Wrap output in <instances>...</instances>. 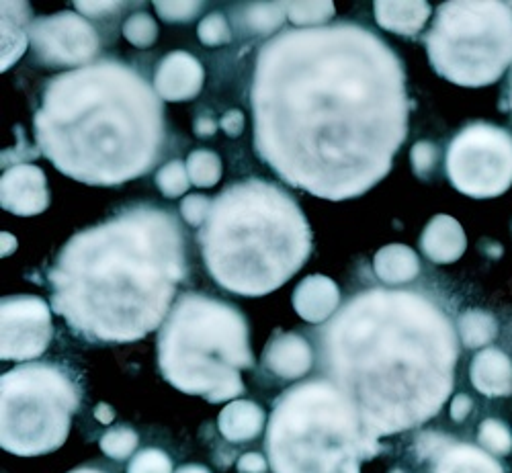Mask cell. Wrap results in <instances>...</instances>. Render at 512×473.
Segmentation results:
<instances>
[{
    "instance_id": "obj_1",
    "label": "cell",
    "mask_w": 512,
    "mask_h": 473,
    "mask_svg": "<svg viewBox=\"0 0 512 473\" xmlns=\"http://www.w3.org/2000/svg\"><path fill=\"white\" fill-rule=\"evenodd\" d=\"M250 107L259 158L326 201L375 187L408 136L404 66L355 23L271 37L256 58Z\"/></svg>"
},
{
    "instance_id": "obj_2",
    "label": "cell",
    "mask_w": 512,
    "mask_h": 473,
    "mask_svg": "<svg viewBox=\"0 0 512 473\" xmlns=\"http://www.w3.org/2000/svg\"><path fill=\"white\" fill-rule=\"evenodd\" d=\"M320 365L379 437L437 416L451 396L459 342L453 322L418 291L367 289L318 334Z\"/></svg>"
},
{
    "instance_id": "obj_3",
    "label": "cell",
    "mask_w": 512,
    "mask_h": 473,
    "mask_svg": "<svg viewBox=\"0 0 512 473\" xmlns=\"http://www.w3.org/2000/svg\"><path fill=\"white\" fill-rule=\"evenodd\" d=\"M185 277L183 230L152 205L74 234L48 271L54 312L91 342H134L156 330Z\"/></svg>"
},
{
    "instance_id": "obj_4",
    "label": "cell",
    "mask_w": 512,
    "mask_h": 473,
    "mask_svg": "<svg viewBox=\"0 0 512 473\" xmlns=\"http://www.w3.org/2000/svg\"><path fill=\"white\" fill-rule=\"evenodd\" d=\"M33 125L39 152L62 175L95 187H115L146 175L164 144L158 93L117 60L54 76Z\"/></svg>"
},
{
    "instance_id": "obj_5",
    "label": "cell",
    "mask_w": 512,
    "mask_h": 473,
    "mask_svg": "<svg viewBox=\"0 0 512 473\" xmlns=\"http://www.w3.org/2000/svg\"><path fill=\"white\" fill-rule=\"evenodd\" d=\"M197 240L211 279L244 297L279 289L312 252V230L302 207L265 179L224 189L213 199Z\"/></svg>"
},
{
    "instance_id": "obj_6",
    "label": "cell",
    "mask_w": 512,
    "mask_h": 473,
    "mask_svg": "<svg viewBox=\"0 0 512 473\" xmlns=\"http://www.w3.org/2000/svg\"><path fill=\"white\" fill-rule=\"evenodd\" d=\"M273 473H361L379 439L332 381L310 379L283 392L265 439Z\"/></svg>"
},
{
    "instance_id": "obj_7",
    "label": "cell",
    "mask_w": 512,
    "mask_h": 473,
    "mask_svg": "<svg viewBox=\"0 0 512 473\" xmlns=\"http://www.w3.org/2000/svg\"><path fill=\"white\" fill-rule=\"evenodd\" d=\"M158 367L175 390L209 404L244 394L240 371L254 369L240 310L203 293H183L158 334Z\"/></svg>"
},
{
    "instance_id": "obj_8",
    "label": "cell",
    "mask_w": 512,
    "mask_h": 473,
    "mask_svg": "<svg viewBox=\"0 0 512 473\" xmlns=\"http://www.w3.org/2000/svg\"><path fill=\"white\" fill-rule=\"evenodd\" d=\"M424 46L441 78L467 89L490 86L512 62V3H445Z\"/></svg>"
},
{
    "instance_id": "obj_9",
    "label": "cell",
    "mask_w": 512,
    "mask_h": 473,
    "mask_svg": "<svg viewBox=\"0 0 512 473\" xmlns=\"http://www.w3.org/2000/svg\"><path fill=\"white\" fill-rule=\"evenodd\" d=\"M78 406V385L62 367L19 365L0 377V445L19 457L56 451Z\"/></svg>"
},
{
    "instance_id": "obj_10",
    "label": "cell",
    "mask_w": 512,
    "mask_h": 473,
    "mask_svg": "<svg viewBox=\"0 0 512 473\" xmlns=\"http://www.w3.org/2000/svg\"><path fill=\"white\" fill-rule=\"evenodd\" d=\"M447 179L474 199H492L512 185V136L504 127L476 121L463 127L447 148Z\"/></svg>"
},
{
    "instance_id": "obj_11",
    "label": "cell",
    "mask_w": 512,
    "mask_h": 473,
    "mask_svg": "<svg viewBox=\"0 0 512 473\" xmlns=\"http://www.w3.org/2000/svg\"><path fill=\"white\" fill-rule=\"evenodd\" d=\"M29 41L35 60L46 68L82 66L91 62L101 48L97 29L72 11L31 21Z\"/></svg>"
},
{
    "instance_id": "obj_12",
    "label": "cell",
    "mask_w": 512,
    "mask_h": 473,
    "mask_svg": "<svg viewBox=\"0 0 512 473\" xmlns=\"http://www.w3.org/2000/svg\"><path fill=\"white\" fill-rule=\"evenodd\" d=\"M54 334L48 304L35 295L0 301V359L31 361L44 355Z\"/></svg>"
},
{
    "instance_id": "obj_13",
    "label": "cell",
    "mask_w": 512,
    "mask_h": 473,
    "mask_svg": "<svg viewBox=\"0 0 512 473\" xmlns=\"http://www.w3.org/2000/svg\"><path fill=\"white\" fill-rule=\"evenodd\" d=\"M420 457L435 461L433 473H504L502 465L484 449L457 443L439 433H424L416 441Z\"/></svg>"
},
{
    "instance_id": "obj_14",
    "label": "cell",
    "mask_w": 512,
    "mask_h": 473,
    "mask_svg": "<svg viewBox=\"0 0 512 473\" xmlns=\"http://www.w3.org/2000/svg\"><path fill=\"white\" fill-rule=\"evenodd\" d=\"M0 205L3 209L31 218L50 207V191L44 170L33 164H17L5 170L0 179Z\"/></svg>"
},
{
    "instance_id": "obj_15",
    "label": "cell",
    "mask_w": 512,
    "mask_h": 473,
    "mask_svg": "<svg viewBox=\"0 0 512 473\" xmlns=\"http://www.w3.org/2000/svg\"><path fill=\"white\" fill-rule=\"evenodd\" d=\"M205 70L201 62L187 52L166 54L154 72V91L166 103L191 101L201 93Z\"/></svg>"
},
{
    "instance_id": "obj_16",
    "label": "cell",
    "mask_w": 512,
    "mask_h": 473,
    "mask_svg": "<svg viewBox=\"0 0 512 473\" xmlns=\"http://www.w3.org/2000/svg\"><path fill=\"white\" fill-rule=\"evenodd\" d=\"M263 365L275 377L293 381L310 373L314 365V351L310 347V342L300 334H277L267 344V349L263 353Z\"/></svg>"
},
{
    "instance_id": "obj_17",
    "label": "cell",
    "mask_w": 512,
    "mask_h": 473,
    "mask_svg": "<svg viewBox=\"0 0 512 473\" xmlns=\"http://www.w3.org/2000/svg\"><path fill=\"white\" fill-rule=\"evenodd\" d=\"M293 310L310 324L326 322L340 306L338 285L324 275H310L293 291Z\"/></svg>"
},
{
    "instance_id": "obj_18",
    "label": "cell",
    "mask_w": 512,
    "mask_h": 473,
    "mask_svg": "<svg viewBox=\"0 0 512 473\" xmlns=\"http://www.w3.org/2000/svg\"><path fill=\"white\" fill-rule=\"evenodd\" d=\"M420 248L429 261L437 265H451L463 256L467 248V238L455 218H451V215H437L424 228Z\"/></svg>"
},
{
    "instance_id": "obj_19",
    "label": "cell",
    "mask_w": 512,
    "mask_h": 473,
    "mask_svg": "<svg viewBox=\"0 0 512 473\" xmlns=\"http://www.w3.org/2000/svg\"><path fill=\"white\" fill-rule=\"evenodd\" d=\"M469 377L476 390L488 398L512 394V361L500 349H484L472 361Z\"/></svg>"
},
{
    "instance_id": "obj_20",
    "label": "cell",
    "mask_w": 512,
    "mask_h": 473,
    "mask_svg": "<svg viewBox=\"0 0 512 473\" xmlns=\"http://www.w3.org/2000/svg\"><path fill=\"white\" fill-rule=\"evenodd\" d=\"M433 9L424 0L418 3H392V0H377L373 5L375 21L381 29L404 37H416L429 21Z\"/></svg>"
},
{
    "instance_id": "obj_21",
    "label": "cell",
    "mask_w": 512,
    "mask_h": 473,
    "mask_svg": "<svg viewBox=\"0 0 512 473\" xmlns=\"http://www.w3.org/2000/svg\"><path fill=\"white\" fill-rule=\"evenodd\" d=\"M265 420V410L259 404L250 400H236L222 410L218 418V428L226 441L246 443L263 433Z\"/></svg>"
},
{
    "instance_id": "obj_22",
    "label": "cell",
    "mask_w": 512,
    "mask_h": 473,
    "mask_svg": "<svg viewBox=\"0 0 512 473\" xmlns=\"http://www.w3.org/2000/svg\"><path fill=\"white\" fill-rule=\"evenodd\" d=\"M373 271L377 279L386 285L410 283L420 273V258L410 246L388 244L377 250L373 258Z\"/></svg>"
},
{
    "instance_id": "obj_23",
    "label": "cell",
    "mask_w": 512,
    "mask_h": 473,
    "mask_svg": "<svg viewBox=\"0 0 512 473\" xmlns=\"http://www.w3.org/2000/svg\"><path fill=\"white\" fill-rule=\"evenodd\" d=\"M3 64L0 70L7 72L27 50L29 41V3H3Z\"/></svg>"
},
{
    "instance_id": "obj_24",
    "label": "cell",
    "mask_w": 512,
    "mask_h": 473,
    "mask_svg": "<svg viewBox=\"0 0 512 473\" xmlns=\"http://www.w3.org/2000/svg\"><path fill=\"white\" fill-rule=\"evenodd\" d=\"M287 19L285 3H250L236 9V27L244 35H273Z\"/></svg>"
},
{
    "instance_id": "obj_25",
    "label": "cell",
    "mask_w": 512,
    "mask_h": 473,
    "mask_svg": "<svg viewBox=\"0 0 512 473\" xmlns=\"http://www.w3.org/2000/svg\"><path fill=\"white\" fill-rule=\"evenodd\" d=\"M459 336L467 349H480L492 342L498 334V324L494 316L482 310H467L459 316Z\"/></svg>"
},
{
    "instance_id": "obj_26",
    "label": "cell",
    "mask_w": 512,
    "mask_h": 473,
    "mask_svg": "<svg viewBox=\"0 0 512 473\" xmlns=\"http://www.w3.org/2000/svg\"><path fill=\"white\" fill-rule=\"evenodd\" d=\"M187 172L195 187L211 189L222 181L224 164L222 158L211 150H195L187 158Z\"/></svg>"
},
{
    "instance_id": "obj_27",
    "label": "cell",
    "mask_w": 512,
    "mask_h": 473,
    "mask_svg": "<svg viewBox=\"0 0 512 473\" xmlns=\"http://www.w3.org/2000/svg\"><path fill=\"white\" fill-rule=\"evenodd\" d=\"M287 19L295 27H322L326 21L334 17V3L324 0V3H285Z\"/></svg>"
},
{
    "instance_id": "obj_28",
    "label": "cell",
    "mask_w": 512,
    "mask_h": 473,
    "mask_svg": "<svg viewBox=\"0 0 512 473\" xmlns=\"http://www.w3.org/2000/svg\"><path fill=\"white\" fill-rule=\"evenodd\" d=\"M191 179L187 172V162L181 160H170L166 162L158 172H156V187L158 191L168 197V199H177L185 195L191 187Z\"/></svg>"
},
{
    "instance_id": "obj_29",
    "label": "cell",
    "mask_w": 512,
    "mask_h": 473,
    "mask_svg": "<svg viewBox=\"0 0 512 473\" xmlns=\"http://www.w3.org/2000/svg\"><path fill=\"white\" fill-rule=\"evenodd\" d=\"M138 443H140V437L136 435V430L127 426H117L107 430V433L101 437L99 445L107 457L115 461H123L138 449Z\"/></svg>"
},
{
    "instance_id": "obj_30",
    "label": "cell",
    "mask_w": 512,
    "mask_h": 473,
    "mask_svg": "<svg viewBox=\"0 0 512 473\" xmlns=\"http://www.w3.org/2000/svg\"><path fill=\"white\" fill-rule=\"evenodd\" d=\"M478 441L484 451L492 455H508L512 451V435L504 422L496 418H488L478 428Z\"/></svg>"
},
{
    "instance_id": "obj_31",
    "label": "cell",
    "mask_w": 512,
    "mask_h": 473,
    "mask_svg": "<svg viewBox=\"0 0 512 473\" xmlns=\"http://www.w3.org/2000/svg\"><path fill=\"white\" fill-rule=\"evenodd\" d=\"M123 37L136 48H150L158 39V25L148 13H134L123 23Z\"/></svg>"
},
{
    "instance_id": "obj_32",
    "label": "cell",
    "mask_w": 512,
    "mask_h": 473,
    "mask_svg": "<svg viewBox=\"0 0 512 473\" xmlns=\"http://www.w3.org/2000/svg\"><path fill=\"white\" fill-rule=\"evenodd\" d=\"M197 33H199V41L209 48L226 46V43L232 41V29L228 25L226 15L222 13H209L207 17H203Z\"/></svg>"
},
{
    "instance_id": "obj_33",
    "label": "cell",
    "mask_w": 512,
    "mask_h": 473,
    "mask_svg": "<svg viewBox=\"0 0 512 473\" xmlns=\"http://www.w3.org/2000/svg\"><path fill=\"white\" fill-rule=\"evenodd\" d=\"M127 473H173V461L160 449H144L132 459Z\"/></svg>"
},
{
    "instance_id": "obj_34",
    "label": "cell",
    "mask_w": 512,
    "mask_h": 473,
    "mask_svg": "<svg viewBox=\"0 0 512 473\" xmlns=\"http://www.w3.org/2000/svg\"><path fill=\"white\" fill-rule=\"evenodd\" d=\"M154 9L164 23H191L203 11V3H164V0H156Z\"/></svg>"
},
{
    "instance_id": "obj_35",
    "label": "cell",
    "mask_w": 512,
    "mask_h": 473,
    "mask_svg": "<svg viewBox=\"0 0 512 473\" xmlns=\"http://www.w3.org/2000/svg\"><path fill=\"white\" fill-rule=\"evenodd\" d=\"M211 199L203 197V195H189L183 199L181 203V215L183 220L193 226V228H203V224L209 218V211H211Z\"/></svg>"
},
{
    "instance_id": "obj_36",
    "label": "cell",
    "mask_w": 512,
    "mask_h": 473,
    "mask_svg": "<svg viewBox=\"0 0 512 473\" xmlns=\"http://www.w3.org/2000/svg\"><path fill=\"white\" fill-rule=\"evenodd\" d=\"M437 146L431 144V142H418L414 144L412 148V166H414V172L420 177V179H426L431 175V170L435 168L437 164Z\"/></svg>"
},
{
    "instance_id": "obj_37",
    "label": "cell",
    "mask_w": 512,
    "mask_h": 473,
    "mask_svg": "<svg viewBox=\"0 0 512 473\" xmlns=\"http://www.w3.org/2000/svg\"><path fill=\"white\" fill-rule=\"evenodd\" d=\"M121 7H123V3H82V0H76V3H74V9L78 13L89 15L93 19L117 13Z\"/></svg>"
},
{
    "instance_id": "obj_38",
    "label": "cell",
    "mask_w": 512,
    "mask_h": 473,
    "mask_svg": "<svg viewBox=\"0 0 512 473\" xmlns=\"http://www.w3.org/2000/svg\"><path fill=\"white\" fill-rule=\"evenodd\" d=\"M220 125L230 138H236L242 134V129H244V113L238 109H230L228 113H224Z\"/></svg>"
},
{
    "instance_id": "obj_39",
    "label": "cell",
    "mask_w": 512,
    "mask_h": 473,
    "mask_svg": "<svg viewBox=\"0 0 512 473\" xmlns=\"http://www.w3.org/2000/svg\"><path fill=\"white\" fill-rule=\"evenodd\" d=\"M267 461L259 453H246L238 459V471L242 473H265L267 471Z\"/></svg>"
},
{
    "instance_id": "obj_40",
    "label": "cell",
    "mask_w": 512,
    "mask_h": 473,
    "mask_svg": "<svg viewBox=\"0 0 512 473\" xmlns=\"http://www.w3.org/2000/svg\"><path fill=\"white\" fill-rule=\"evenodd\" d=\"M469 412H472V400H469V398L463 396V394L455 396V400L451 402V418H453L455 422H461L463 418H467Z\"/></svg>"
},
{
    "instance_id": "obj_41",
    "label": "cell",
    "mask_w": 512,
    "mask_h": 473,
    "mask_svg": "<svg viewBox=\"0 0 512 473\" xmlns=\"http://www.w3.org/2000/svg\"><path fill=\"white\" fill-rule=\"evenodd\" d=\"M193 129H195L197 138H211V136H216V132H218V123L213 121L211 117H199V119H195Z\"/></svg>"
},
{
    "instance_id": "obj_42",
    "label": "cell",
    "mask_w": 512,
    "mask_h": 473,
    "mask_svg": "<svg viewBox=\"0 0 512 473\" xmlns=\"http://www.w3.org/2000/svg\"><path fill=\"white\" fill-rule=\"evenodd\" d=\"M95 418H97L99 422H103V424H109V422H113L115 412H113V408H111V406H107V404H99V406L95 408Z\"/></svg>"
},
{
    "instance_id": "obj_43",
    "label": "cell",
    "mask_w": 512,
    "mask_h": 473,
    "mask_svg": "<svg viewBox=\"0 0 512 473\" xmlns=\"http://www.w3.org/2000/svg\"><path fill=\"white\" fill-rule=\"evenodd\" d=\"M175 473H211V471L203 465H183Z\"/></svg>"
},
{
    "instance_id": "obj_44",
    "label": "cell",
    "mask_w": 512,
    "mask_h": 473,
    "mask_svg": "<svg viewBox=\"0 0 512 473\" xmlns=\"http://www.w3.org/2000/svg\"><path fill=\"white\" fill-rule=\"evenodd\" d=\"M504 107L512 111V72L508 76V84H506V93H504Z\"/></svg>"
},
{
    "instance_id": "obj_45",
    "label": "cell",
    "mask_w": 512,
    "mask_h": 473,
    "mask_svg": "<svg viewBox=\"0 0 512 473\" xmlns=\"http://www.w3.org/2000/svg\"><path fill=\"white\" fill-rule=\"evenodd\" d=\"M70 473H105V471L95 469V467H78V469H74V471H70Z\"/></svg>"
}]
</instances>
